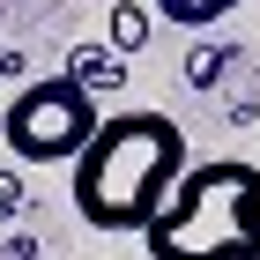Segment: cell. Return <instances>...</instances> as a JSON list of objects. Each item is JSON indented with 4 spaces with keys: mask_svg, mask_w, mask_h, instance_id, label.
<instances>
[{
    "mask_svg": "<svg viewBox=\"0 0 260 260\" xmlns=\"http://www.w3.org/2000/svg\"><path fill=\"white\" fill-rule=\"evenodd\" d=\"M141 45H149V8H141V0H112V15H104V52H112V60H134Z\"/></svg>",
    "mask_w": 260,
    "mask_h": 260,
    "instance_id": "5b68a950",
    "label": "cell"
},
{
    "mask_svg": "<svg viewBox=\"0 0 260 260\" xmlns=\"http://www.w3.org/2000/svg\"><path fill=\"white\" fill-rule=\"evenodd\" d=\"M141 238L149 260H260V164H186V179Z\"/></svg>",
    "mask_w": 260,
    "mask_h": 260,
    "instance_id": "7a4b0ae2",
    "label": "cell"
},
{
    "mask_svg": "<svg viewBox=\"0 0 260 260\" xmlns=\"http://www.w3.org/2000/svg\"><path fill=\"white\" fill-rule=\"evenodd\" d=\"M0 260H38V238H30V231H22V238H8V245H0Z\"/></svg>",
    "mask_w": 260,
    "mask_h": 260,
    "instance_id": "30bf717a",
    "label": "cell"
},
{
    "mask_svg": "<svg viewBox=\"0 0 260 260\" xmlns=\"http://www.w3.org/2000/svg\"><path fill=\"white\" fill-rule=\"evenodd\" d=\"M97 126H104L97 97L75 89L67 75H30L0 112V141L15 164H75Z\"/></svg>",
    "mask_w": 260,
    "mask_h": 260,
    "instance_id": "3957f363",
    "label": "cell"
},
{
    "mask_svg": "<svg viewBox=\"0 0 260 260\" xmlns=\"http://www.w3.org/2000/svg\"><path fill=\"white\" fill-rule=\"evenodd\" d=\"M30 75V52H15V45H0V82H22Z\"/></svg>",
    "mask_w": 260,
    "mask_h": 260,
    "instance_id": "9c48e42d",
    "label": "cell"
},
{
    "mask_svg": "<svg viewBox=\"0 0 260 260\" xmlns=\"http://www.w3.org/2000/svg\"><path fill=\"white\" fill-rule=\"evenodd\" d=\"M231 60H238L231 45H193V52H186V82H193V89H216V82L231 75Z\"/></svg>",
    "mask_w": 260,
    "mask_h": 260,
    "instance_id": "52a82bcc",
    "label": "cell"
},
{
    "mask_svg": "<svg viewBox=\"0 0 260 260\" xmlns=\"http://www.w3.org/2000/svg\"><path fill=\"white\" fill-rule=\"evenodd\" d=\"M164 22H179V30H216L223 15H238L245 0H149Z\"/></svg>",
    "mask_w": 260,
    "mask_h": 260,
    "instance_id": "8992f818",
    "label": "cell"
},
{
    "mask_svg": "<svg viewBox=\"0 0 260 260\" xmlns=\"http://www.w3.org/2000/svg\"><path fill=\"white\" fill-rule=\"evenodd\" d=\"M67 82L89 97H119L126 89V60H112L104 45H67Z\"/></svg>",
    "mask_w": 260,
    "mask_h": 260,
    "instance_id": "277c9868",
    "label": "cell"
},
{
    "mask_svg": "<svg viewBox=\"0 0 260 260\" xmlns=\"http://www.w3.org/2000/svg\"><path fill=\"white\" fill-rule=\"evenodd\" d=\"M22 201H30V193H22V171H0V223H15Z\"/></svg>",
    "mask_w": 260,
    "mask_h": 260,
    "instance_id": "ba28073f",
    "label": "cell"
},
{
    "mask_svg": "<svg viewBox=\"0 0 260 260\" xmlns=\"http://www.w3.org/2000/svg\"><path fill=\"white\" fill-rule=\"evenodd\" d=\"M186 134L171 112H104L75 164H67V193L89 231H149L164 216L171 186L186 179Z\"/></svg>",
    "mask_w": 260,
    "mask_h": 260,
    "instance_id": "6da1fadb",
    "label": "cell"
}]
</instances>
